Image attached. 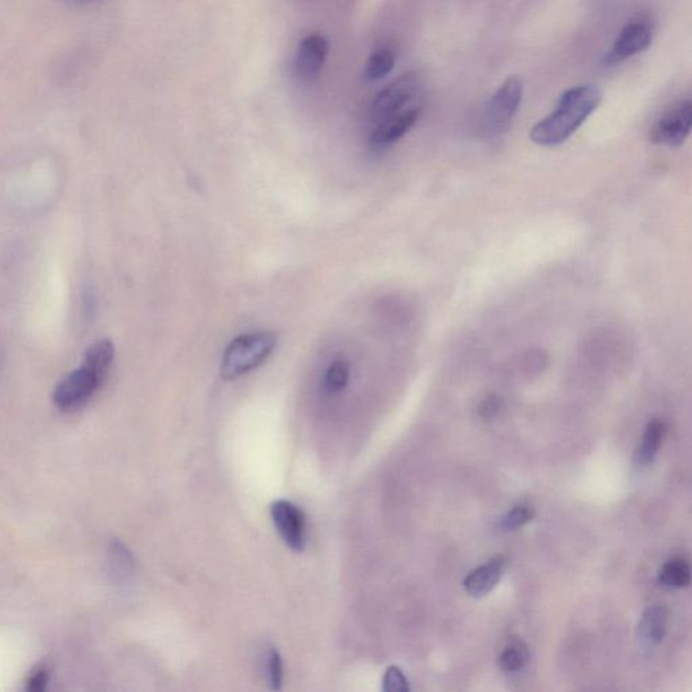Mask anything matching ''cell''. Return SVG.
<instances>
[{"label": "cell", "mask_w": 692, "mask_h": 692, "mask_svg": "<svg viewBox=\"0 0 692 692\" xmlns=\"http://www.w3.org/2000/svg\"><path fill=\"white\" fill-rule=\"evenodd\" d=\"M602 92L594 84L576 85L561 95L556 109L534 125L530 140L539 146L561 145L581 129L590 115L598 109Z\"/></svg>", "instance_id": "1"}, {"label": "cell", "mask_w": 692, "mask_h": 692, "mask_svg": "<svg viewBox=\"0 0 692 692\" xmlns=\"http://www.w3.org/2000/svg\"><path fill=\"white\" fill-rule=\"evenodd\" d=\"M276 344V334L272 331H255L234 339L222 360V378L233 381L255 370L271 356Z\"/></svg>", "instance_id": "2"}, {"label": "cell", "mask_w": 692, "mask_h": 692, "mask_svg": "<svg viewBox=\"0 0 692 692\" xmlns=\"http://www.w3.org/2000/svg\"><path fill=\"white\" fill-rule=\"evenodd\" d=\"M421 90L422 77L418 72L400 74L376 95L371 109V129L387 124L413 107Z\"/></svg>", "instance_id": "3"}, {"label": "cell", "mask_w": 692, "mask_h": 692, "mask_svg": "<svg viewBox=\"0 0 692 692\" xmlns=\"http://www.w3.org/2000/svg\"><path fill=\"white\" fill-rule=\"evenodd\" d=\"M656 31V18L651 12H641L633 15L605 56L606 66H617L640 53L645 52L653 41Z\"/></svg>", "instance_id": "4"}, {"label": "cell", "mask_w": 692, "mask_h": 692, "mask_svg": "<svg viewBox=\"0 0 692 692\" xmlns=\"http://www.w3.org/2000/svg\"><path fill=\"white\" fill-rule=\"evenodd\" d=\"M692 133V91L676 101L654 122L649 140L656 145L678 148Z\"/></svg>", "instance_id": "5"}, {"label": "cell", "mask_w": 692, "mask_h": 692, "mask_svg": "<svg viewBox=\"0 0 692 692\" xmlns=\"http://www.w3.org/2000/svg\"><path fill=\"white\" fill-rule=\"evenodd\" d=\"M104 379L87 365L82 364L79 370L72 371L61 379L53 391V402L63 411L79 410L101 389Z\"/></svg>", "instance_id": "6"}, {"label": "cell", "mask_w": 692, "mask_h": 692, "mask_svg": "<svg viewBox=\"0 0 692 692\" xmlns=\"http://www.w3.org/2000/svg\"><path fill=\"white\" fill-rule=\"evenodd\" d=\"M523 85L512 76L491 96L486 107L485 124L490 133H502L510 127L522 101Z\"/></svg>", "instance_id": "7"}, {"label": "cell", "mask_w": 692, "mask_h": 692, "mask_svg": "<svg viewBox=\"0 0 692 692\" xmlns=\"http://www.w3.org/2000/svg\"><path fill=\"white\" fill-rule=\"evenodd\" d=\"M271 517L285 544L295 552L306 547V517L303 512L288 501H276L271 506Z\"/></svg>", "instance_id": "8"}, {"label": "cell", "mask_w": 692, "mask_h": 692, "mask_svg": "<svg viewBox=\"0 0 692 692\" xmlns=\"http://www.w3.org/2000/svg\"><path fill=\"white\" fill-rule=\"evenodd\" d=\"M328 53V42L320 34L302 39L295 58V74L303 82H311L322 71Z\"/></svg>", "instance_id": "9"}, {"label": "cell", "mask_w": 692, "mask_h": 692, "mask_svg": "<svg viewBox=\"0 0 692 692\" xmlns=\"http://www.w3.org/2000/svg\"><path fill=\"white\" fill-rule=\"evenodd\" d=\"M670 626V610L662 605H652L641 614L637 625V641L641 648L652 651L664 641Z\"/></svg>", "instance_id": "10"}, {"label": "cell", "mask_w": 692, "mask_h": 692, "mask_svg": "<svg viewBox=\"0 0 692 692\" xmlns=\"http://www.w3.org/2000/svg\"><path fill=\"white\" fill-rule=\"evenodd\" d=\"M506 558L496 556L485 565L477 566L467 574L464 589L472 598H483L490 594L504 576L506 569Z\"/></svg>", "instance_id": "11"}, {"label": "cell", "mask_w": 692, "mask_h": 692, "mask_svg": "<svg viewBox=\"0 0 692 692\" xmlns=\"http://www.w3.org/2000/svg\"><path fill=\"white\" fill-rule=\"evenodd\" d=\"M419 114H421L419 106H413L387 124L371 129V146L375 149L389 148L413 129L414 125L418 121Z\"/></svg>", "instance_id": "12"}, {"label": "cell", "mask_w": 692, "mask_h": 692, "mask_svg": "<svg viewBox=\"0 0 692 692\" xmlns=\"http://www.w3.org/2000/svg\"><path fill=\"white\" fill-rule=\"evenodd\" d=\"M667 424L661 418L651 419L646 424L635 453V464L638 469H646L654 463L667 437Z\"/></svg>", "instance_id": "13"}, {"label": "cell", "mask_w": 692, "mask_h": 692, "mask_svg": "<svg viewBox=\"0 0 692 692\" xmlns=\"http://www.w3.org/2000/svg\"><path fill=\"white\" fill-rule=\"evenodd\" d=\"M660 586L670 590H683L691 586L692 566L683 556L668 558L657 574Z\"/></svg>", "instance_id": "14"}, {"label": "cell", "mask_w": 692, "mask_h": 692, "mask_svg": "<svg viewBox=\"0 0 692 692\" xmlns=\"http://www.w3.org/2000/svg\"><path fill=\"white\" fill-rule=\"evenodd\" d=\"M114 345L109 339H99L85 351L83 364L106 378L109 367H111L112 360H114Z\"/></svg>", "instance_id": "15"}, {"label": "cell", "mask_w": 692, "mask_h": 692, "mask_svg": "<svg viewBox=\"0 0 692 692\" xmlns=\"http://www.w3.org/2000/svg\"><path fill=\"white\" fill-rule=\"evenodd\" d=\"M395 66V55L389 48H381L368 58L364 69V79L368 83L379 82L391 74Z\"/></svg>", "instance_id": "16"}, {"label": "cell", "mask_w": 692, "mask_h": 692, "mask_svg": "<svg viewBox=\"0 0 692 692\" xmlns=\"http://www.w3.org/2000/svg\"><path fill=\"white\" fill-rule=\"evenodd\" d=\"M530 654L525 644H512L502 652L499 657V665L501 670L507 673L520 672L528 664Z\"/></svg>", "instance_id": "17"}, {"label": "cell", "mask_w": 692, "mask_h": 692, "mask_svg": "<svg viewBox=\"0 0 692 692\" xmlns=\"http://www.w3.org/2000/svg\"><path fill=\"white\" fill-rule=\"evenodd\" d=\"M349 379H351V367H349L348 363L344 362V360H337L326 371L323 384L328 392L336 394L348 386Z\"/></svg>", "instance_id": "18"}, {"label": "cell", "mask_w": 692, "mask_h": 692, "mask_svg": "<svg viewBox=\"0 0 692 692\" xmlns=\"http://www.w3.org/2000/svg\"><path fill=\"white\" fill-rule=\"evenodd\" d=\"M534 518L533 507L529 504H520L514 509L510 510L501 521V526L506 530H514V529L522 528L526 523L530 522Z\"/></svg>", "instance_id": "19"}, {"label": "cell", "mask_w": 692, "mask_h": 692, "mask_svg": "<svg viewBox=\"0 0 692 692\" xmlns=\"http://www.w3.org/2000/svg\"><path fill=\"white\" fill-rule=\"evenodd\" d=\"M266 670L269 686L272 689L282 688L283 684V661L279 652L275 648H268L266 653Z\"/></svg>", "instance_id": "20"}, {"label": "cell", "mask_w": 692, "mask_h": 692, "mask_svg": "<svg viewBox=\"0 0 692 692\" xmlns=\"http://www.w3.org/2000/svg\"><path fill=\"white\" fill-rule=\"evenodd\" d=\"M383 689L386 692H406L410 689L407 678L400 668L391 665L383 676Z\"/></svg>", "instance_id": "21"}, {"label": "cell", "mask_w": 692, "mask_h": 692, "mask_svg": "<svg viewBox=\"0 0 692 692\" xmlns=\"http://www.w3.org/2000/svg\"><path fill=\"white\" fill-rule=\"evenodd\" d=\"M48 683H49V670L44 665L34 668L29 675L28 680H26V689L29 692H42L47 689Z\"/></svg>", "instance_id": "22"}, {"label": "cell", "mask_w": 692, "mask_h": 692, "mask_svg": "<svg viewBox=\"0 0 692 692\" xmlns=\"http://www.w3.org/2000/svg\"><path fill=\"white\" fill-rule=\"evenodd\" d=\"M499 410H501V400H499V398L495 397V395H488L480 402L477 413H479L480 418L485 419V421H491V419L498 416Z\"/></svg>", "instance_id": "23"}, {"label": "cell", "mask_w": 692, "mask_h": 692, "mask_svg": "<svg viewBox=\"0 0 692 692\" xmlns=\"http://www.w3.org/2000/svg\"><path fill=\"white\" fill-rule=\"evenodd\" d=\"M74 2H77V4H87V2H96V0H74Z\"/></svg>", "instance_id": "24"}]
</instances>
